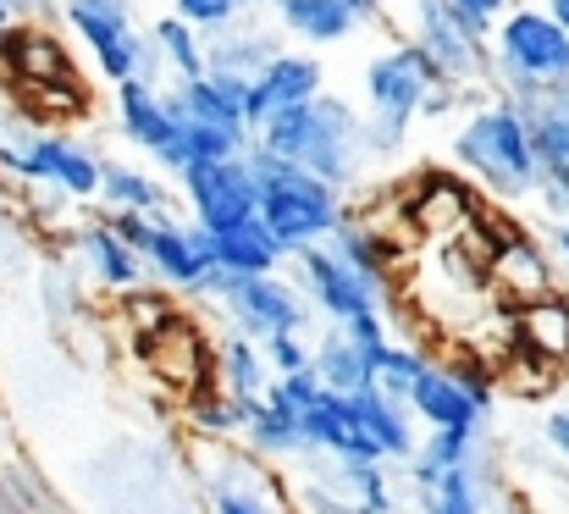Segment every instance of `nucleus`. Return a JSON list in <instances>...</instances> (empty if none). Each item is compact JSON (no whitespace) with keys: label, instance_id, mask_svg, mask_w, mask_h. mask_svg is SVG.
Listing matches in <instances>:
<instances>
[{"label":"nucleus","instance_id":"4","mask_svg":"<svg viewBox=\"0 0 569 514\" xmlns=\"http://www.w3.org/2000/svg\"><path fill=\"white\" fill-rule=\"evenodd\" d=\"M431 78H437V67H431L426 50H387L381 61H371V111H377V128L387 145H392V139L403 134V122L426 106Z\"/></svg>","mask_w":569,"mask_h":514},{"label":"nucleus","instance_id":"18","mask_svg":"<svg viewBox=\"0 0 569 514\" xmlns=\"http://www.w3.org/2000/svg\"><path fill=\"white\" fill-rule=\"evenodd\" d=\"M144 354L172 376V382H199V370H204V343L193 333L189 322H178V316H167L150 338H144Z\"/></svg>","mask_w":569,"mask_h":514},{"label":"nucleus","instance_id":"7","mask_svg":"<svg viewBox=\"0 0 569 514\" xmlns=\"http://www.w3.org/2000/svg\"><path fill=\"white\" fill-rule=\"evenodd\" d=\"M67 17H72V28L83 33V45L100 56V67H106L117 83L144 67V45H139V33H133L122 0H67Z\"/></svg>","mask_w":569,"mask_h":514},{"label":"nucleus","instance_id":"3","mask_svg":"<svg viewBox=\"0 0 569 514\" xmlns=\"http://www.w3.org/2000/svg\"><path fill=\"white\" fill-rule=\"evenodd\" d=\"M459 161L476 167L492 188L526 194L537 182V145H531V122L520 111H481L465 134H459Z\"/></svg>","mask_w":569,"mask_h":514},{"label":"nucleus","instance_id":"6","mask_svg":"<svg viewBox=\"0 0 569 514\" xmlns=\"http://www.w3.org/2000/svg\"><path fill=\"white\" fill-rule=\"evenodd\" d=\"M503 67L520 83H569V33L542 11L509 17L503 22Z\"/></svg>","mask_w":569,"mask_h":514},{"label":"nucleus","instance_id":"40","mask_svg":"<svg viewBox=\"0 0 569 514\" xmlns=\"http://www.w3.org/2000/svg\"><path fill=\"white\" fill-rule=\"evenodd\" d=\"M565 255H569V227H565Z\"/></svg>","mask_w":569,"mask_h":514},{"label":"nucleus","instance_id":"11","mask_svg":"<svg viewBox=\"0 0 569 514\" xmlns=\"http://www.w3.org/2000/svg\"><path fill=\"white\" fill-rule=\"evenodd\" d=\"M6 167L33 177V182H61L67 194H94L100 188V167L78 145H67V139H39V145L6 156Z\"/></svg>","mask_w":569,"mask_h":514},{"label":"nucleus","instance_id":"19","mask_svg":"<svg viewBox=\"0 0 569 514\" xmlns=\"http://www.w3.org/2000/svg\"><path fill=\"white\" fill-rule=\"evenodd\" d=\"M343 404H349V415L360 421V432H366V443L381 454H409V426H403V415L381 398V393H371V387H360V393H343Z\"/></svg>","mask_w":569,"mask_h":514},{"label":"nucleus","instance_id":"8","mask_svg":"<svg viewBox=\"0 0 569 514\" xmlns=\"http://www.w3.org/2000/svg\"><path fill=\"white\" fill-rule=\"evenodd\" d=\"M321 95V67L310 61V56H271L254 78H249V89H243V122H271L277 111H293V106H305V100H316Z\"/></svg>","mask_w":569,"mask_h":514},{"label":"nucleus","instance_id":"12","mask_svg":"<svg viewBox=\"0 0 569 514\" xmlns=\"http://www.w3.org/2000/svg\"><path fill=\"white\" fill-rule=\"evenodd\" d=\"M227 288H232V305H238L243 327H254L260 338H282V333H293L305 322L299 299L282 283H271V277H227Z\"/></svg>","mask_w":569,"mask_h":514},{"label":"nucleus","instance_id":"9","mask_svg":"<svg viewBox=\"0 0 569 514\" xmlns=\"http://www.w3.org/2000/svg\"><path fill=\"white\" fill-rule=\"evenodd\" d=\"M117 106H122V134L128 139H139V145H150L167 167H189V145H183V128H178V111H172V100H161V95H150L139 78H122V95H117Z\"/></svg>","mask_w":569,"mask_h":514},{"label":"nucleus","instance_id":"29","mask_svg":"<svg viewBox=\"0 0 569 514\" xmlns=\"http://www.w3.org/2000/svg\"><path fill=\"white\" fill-rule=\"evenodd\" d=\"M161 45L172 50V67H178L183 78H204V56H199V45H193V33H189L183 17L161 22Z\"/></svg>","mask_w":569,"mask_h":514},{"label":"nucleus","instance_id":"2","mask_svg":"<svg viewBox=\"0 0 569 514\" xmlns=\"http://www.w3.org/2000/svg\"><path fill=\"white\" fill-rule=\"evenodd\" d=\"M266 128V139H260V150H271V156H282V161H293V167L316 171L321 182H343L349 167H355V139H360V128H355V117L338 106V100H305V106H293V111H277L271 122H260Z\"/></svg>","mask_w":569,"mask_h":514},{"label":"nucleus","instance_id":"23","mask_svg":"<svg viewBox=\"0 0 569 514\" xmlns=\"http://www.w3.org/2000/svg\"><path fill=\"white\" fill-rule=\"evenodd\" d=\"M531 145H537V167L553 171V182L569 199V111H542L531 122Z\"/></svg>","mask_w":569,"mask_h":514},{"label":"nucleus","instance_id":"5","mask_svg":"<svg viewBox=\"0 0 569 514\" xmlns=\"http://www.w3.org/2000/svg\"><path fill=\"white\" fill-rule=\"evenodd\" d=\"M183 177H189V199L204 233H232V227L260 216V194H254L249 167H238V161H189Z\"/></svg>","mask_w":569,"mask_h":514},{"label":"nucleus","instance_id":"35","mask_svg":"<svg viewBox=\"0 0 569 514\" xmlns=\"http://www.w3.org/2000/svg\"><path fill=\"white\" fill-rule=\"evenodd\" d=\"M216 514H266L254 493H216Z\"/></svg>","mask_w":569,"mask_h":514},{"label":"nucleus","instance_id":"15","mask_svg":"<svg viewBox=\"0 0 569 514\" xmlns=\"http://www.w3.org/2000/svg\"><path fill=\"white\" fill-rule=\"evenodd\" d=\"M305 443H321V448H332V454H343V459H355V465L377 459V448L366 443V432H360V421L349 415L343 393H321V398L305 409Z\"/></svg>","mask_w":569,"mask_h":514},{"label":"nucleus","instance_id":"33","mask_svg":"<svg viewBox=\"0 0 569 514\" xmlns=\"http://www.w3.org/2000/svg\"><path fill=\"white\" fill-rule=\"evenodd\" d=\"M448 6H453V17H459L476 39H481V28H487L498 11H503V0H448Z\"/></svg>","mask_w":569,"mask_h":514},{"label":"nucleus","instance_id":"20","mask_svg":"<svg viewBox=\"0 0 569 514\" xmlns=\"http://www.w3.org/2000/svg\"><path fill=\"white\" fill-rule=\"evenodd\" d=\"M277 6H282V22L316 45H332V39L355 33V22H360L343 0H277Z\"/></svg>","mask_w":569,"mask_h":514},{"label":"nucleus","instance_id":"25","mask_svg":"<svg viewBox=\"0 0 569 514\" xmlns=\"http://www.w3.org/2000/svg\"><path fill=\"white\" fill-rule=\"evenodd\" d=\"M492 271H498V283L515 288V294H548V271H542V260H537L531 244H509V249L492 260Z\"/></svg>","mask_w":569,"mask_h":514},{"label":"nucleus","instance_id":"22","mask_svg":"<svg viewBox=\"0 0 569 514\" xmlns=\"http://www.w3.org/2000/svg\"><path fill=\"white\" fill-rule=\"evenodd\" d=\"M316 376L327 382V393H360V387H371V382H377L371 354H366L355 338H332L327 343V354L316 359Z\"/></svg>","mask_w":569,"mask_h":514},{"label":"nucleus","instance_id":"36","mask_svg":"<svg viewBox=\"0 0 569 514\" xmlns=\"http://www.w3.org/2000/svg\"><path fill=\"white\" fill-rule=\"evenodd\" d=\"M548 437H553V443H559V448L569 454V409H559V415L548 421Z\"/></svg>","mask_w":569,"mask_h":514},{"label":"nucleus","instance_id":"17","mask_svg":"<svg viewBox=\"0 0 569 514\" xmlns=\"http://www.w3.org/2000/svg\"><path fill=\"white\" fill-rule=\"evenodd\" d=\"M409 393H415L420 415H426L437 432H470L476 415H481V404H476L453 376H442V370H420V376L409 382Z\"/></svg>","mask_w":569,"mask_h":514},{"label":"nucleus","instance_id":"38","mask_svg":"<svg viewBox=\"0 0 569 514\" xmlns=\"http://www.w3.org/2000/svg\"><path fill=\"white\" fill-rule=\"evenodd\" d=\"M548 17H553V22L569 33V0H553V11H548Z\"/></svg>","mask_w":569,"mask_h":514},{"label":"nucleus","instance_id":"24","mask_svg":"<svg viewBox=\"0 0 569 514\" xmlns=\"http://www.w3.org/2000/svg\"><path fill=\"white\" fill-rule=\"evenodd\" d=\"M83 249H89V260H94V271H100L106 283H133V277H139V249H128V244L117 238V227L83 233Z\"/></svg>","mask_w":569,"mask_h":514},{"label":"nucleus","instance_id":"10","mask_svg":"<svg viewBox=\"0 0 569 514\" xmlns=\"http://www.w3.org/2000/svg\"><path fill=\"white\" fill-rule=\"evenodd\" d=\"M305 271H310L316 299H321L332 316H343L349 327L377 316V288H371V283H366L338 249H316V244H305Z\"/></svg>","mask_w":569,"mask_h":514},{"label":"nucleus","instance_id":"14","mask_svg":"<svg viewBox=\"0 0 569 514\" xmlns=\"http://www.w3.org/2000/svg\"><path fill=\"white\" fill-rule=\"evenodd\" d=\"M144 255L172 277V283H204L216 271V238L199 227V233H183V227H150L144 238Z\"/></svg>","mask_w":569,"mask_h":514},{"label":"nucleus","instance_id":"13","mask_svg":"<svg viewBox=\"0 0 569 514\" xmlns=\"http://www.w3.org/2000/svg\"><path fill=\"white\" fill-rule=\"evenodd\" d=\"M420 39H426L420 50L431 56L437 72H453V78L476 72V33L453 17L448 0H420Z\"/></svg>","mask_w":569,"mask_h":514},{"label":"nucleus","instance_id":"1","mask_svg":"<svg viewBox=\"0 0 569 514\" xmlns=\"http://www.w3.org/2000/svg\"><path fill=\"white\" fill-rule=\"evenodd\" d=\"M249 177H254V194H260V221L271 227V238L282 249H305V244H316L338 227L332 182H321L316 171L293 167L271 150H254Z\"/></svg>","mask_w":569,"mask_h":514},{"label":"nucleus","instance_id":"30","mask_svg":"<svg viewBox=\"0 0 569 514\" xmlns=\"http://www.w3.org/2000/svg\"><path fill=\"white\" fill-rule=\"evenodd\" d=\"M243 6H249V0H178V17H183L189 28H227Z\"/></svg>","mask_w":569,"mask_h":514},{"label":"nucleus","instance_id":"34","mask_svg":"<svg viewBox=\"0 0 569 514\" xmlns=\"http://www.w3.org/2000/svg\"><path fill=\"white\" fill-rule=\"evenodd\" d=\"M271 354H277V365H282V370H305V365H310V359H305V348L293 343V333L271 338Z\"/></svg>","mask_w":569,"mask_h":514},{"label":"nucleus","instance_id":"39","mask_svg":"<svg viewBox=\"0 0 569 514\" xmlns=\"http://www.w3.org/2000/svg\"><path fill=\"white\" fill-rule=\"evenodd\" d=\"M11 28V0H0V33Z\"/></svg>","mask_w":569,"mask_h":514},{"label":"nucleus","instance_id":"37","mask_svg":"<svg viewBox=\"0 0 569 514\" xmlns=\"http://www.w3.org/2000/svg\"><path fill=\"white\" fill-rule=\"evenodd\" d=\"M343 6H349L355 17H377V0H343Z\"/></svg>","mask_w":569,"mask_h":514},{"label":"nucleus","instance_id":"16","mask_svg":"<svg viewBox=\"0 0 569 514\" xmlns=\"http://www.w3.org/2000/svg\"><path fill=\"white\" fill-rule=\"evenodd\" d=\"M210 238H216V271H227V277H266L282 255V244L271 238V227L260 216L232 233H210Z\"/></svg>","mask_w":569,"mask_h":514},{"label":"nucleus","instance_id":"31","mask_svg":"<svg viewBox=\"0 0 569 514\" xmlns=\"http://www.w3.org/2000/svg\"><path fill=\"white\" fill-rule=\"evenodd\" d=\"M371 370H377L387 387H409V382H415L426 365H420L415 354H403V348H387V343H381L377 354H371Z\"/></svg>","mask_w":569,"mask_h":514},{"label":"nucleus","instance_id":"32","mask_svg":"<svg viewBox=\"0 0 569 514\" xmlns=\"http://www.w3.org/2000/svg\"><path fill=\"white\" fill-rule=\"evenodd\" d=\"M227 376H232V393H238V404H249V398L260 393V359H254L243 343H232V348H227Z\"/></svg>","mask_w":569,"mask_h":514},{"label":"nucleus","instance_id":"27","mask_svg":"<svg viewBox=\"0 0 569 514\" xmlns=\"http://www.w3.org/2000/svg\"><path fill=\"white\" fill-rule=\"evenodd\" d=\"M431 493H426V514H476V487H470V476H465V465L459 471H442L437 482H426Z\"/></svg>","mask_w":569,"mask_h":514},{"label":"nucleus","instance_id":"41","mask_svg":"<svg viewBox=\"0 0 569 514\" xmlns=\"http://www.w3.org/2000/svg\"><path fill=\"white\" fill-rule=\"evenodd\" d=\"M565 111H569V95H565Z\"/></svg>","mask_w":569,"mask_h":514},{"label":"nucleus","instance_id":"26","mask_svg":"<svg viewBox=\"0 0 569 514\" xmlns=\"http://www.w3.org/2000/svg\"><path fill=\"white\" fill-rule=\"evenodd\" d=\"M100 194H106L111 205H122V210H150V205H161V188H156L144 171H128V167L100 171Z\"/></svg>","mask_w":569,"mask_h":514},{"label":"nucleus","instance_id":"28","mask_svg":"<svg viewBox=\"0 0 569 514\" xmlns=\"http://www.w3.org/2000/svg\"><path fill=\"white\" fill-rule=\"evenodd\" d=\"M465 454H470V432H437L426 459H420V482H437L442 471H459Z\"/></svg>","mask_w":569,"mask_h":514},{"label":"nucleus","instance_id":"21","mask_svg":"<svg viewBox=\"0 0 569 514\" xmlns=\"http://www.w3.org/2000/svg\"><path fill=\"white\" fill-rule=\"evenodd\" d=\"M520 343H526V354H531V359L559 365V359L569 354V305L565 299H542L537 310H526V322H520Z\"/></svg>","mask_w":569,"mask_h":514}]
</instances>
